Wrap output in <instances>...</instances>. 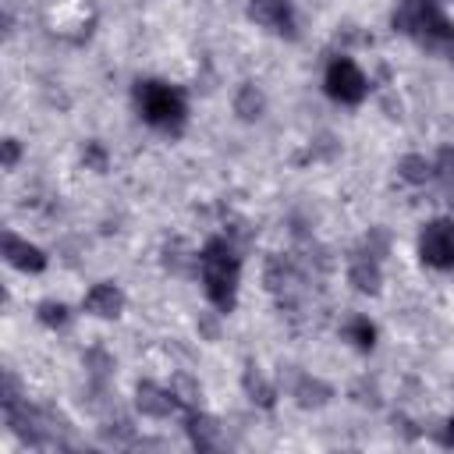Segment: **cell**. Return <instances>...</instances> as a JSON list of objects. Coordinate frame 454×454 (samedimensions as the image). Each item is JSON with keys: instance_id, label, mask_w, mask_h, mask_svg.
<instances>
[{"instance_id": "6da1fadb", "label": "cell", "mask_w": 454, "mask_h": 454, "mask_svg": "<svg viewBox=\"0 0 454 454\" xmlns=\"http://www.w3.org/2000/svg\"><path fill=\"white\" fill-rule=\"evenodd\" d=\"M195 277L202 284L206 301L216 312L231 316L238 305V294H241V245L227 231L206 238L199 248V273Z\"/></svg>"}, {"instance_id": "7a4b0ae2", "label": "cell", "mask_w": 454, "mask_h": 454, "mask_svg": "<svg viewBox=\"0 0 454 454\" xmlns=\"http://www.w3.org/2000/svg\"><path fill=\"white\" fill-rule=\"evenodd\" d=\"M131 103H135L138 121L160 135L177 138L188 128V96L181 85L167 78H138L131 85Z\"/></svg>"}, {"instance_id": "3957f363", "label": "cell", "mask_w": 454, "mask_h": 454, "mask_svg": "<svg viewBox=\"0 0 454 454\" xmlns=\"http://www.w3.org/2000/svg\"><path fill=\"white\" fill-rule=\"evenodd\" d=\"M390 28L426 50L454 53V18L447 14L443 0H397Z\"/></svg>"}, {"instance_id": "277c9868", "label": "cell", "mask_w": 454, "mask_h": 454, "mask_svg": "<svg viewBox=\"0 0 454 454\" xmlns=\"http://www.w3.org/2000/svg\"><path fill=\"white\" fill-rule=\"evenodd\" d=\"M323 92L340 103V106H362L365 96H369V78L365 71L348 57V53H337L326 60V71H323Z\"/></svg>"}, {"instance_id": "5b68a950", "label": "cell", "mask_w": 454, "mask_h": 454, "mask_svg": "<svg viewBox=\"0 0 454 454\" xmlns=\"http://www.w3.org/2000/svg\"><path fill=\"white\" fill-rule=\"evenodd\" d=\"M415 255L422 266H429L436 273L454 270V220L450 216L426 220L419 238H415Z\"/></svg>"}, {"instance_id": "8992f818", "label": "cell", "mask_w": 454, "mask_h": 454, "mask_svg": "<svg viewBox=\"0 0 454 454\" xmlns=\"http://www.w3.org/2000/svg\"><path fill=\"white\" fill-rule=\"evenodd\" d=\"M245 18L255 28H262L277 39H287V43L301 39V21H298V4L294 0H248Z\"/></svg>"}, {"instance_id": "52a82bcc", "label": "cell", "mask_w": 454, "mask_h": 454, "mask_svg": "<svg viewBox=\"0 0 454 454\" xmlns=\"http://www.w3.org/2000/svg\"><path fill=\"white\" fill-rule=\"evenodd\" d=\"M262 284H266V291L277 298L280 309H294V305L301 301V294H305V273H301L298 262L287 259V255H270V259H266V266H262Z\"/></svg>"}, {"instance_id": "ba28073f", "label": "cell", "mask_w": 454, "mask_h": 454, "mask_svg": "<svg viewBox=\"0 0 454 454\" xmlns=\"http://www.w3.org/2000/svg\"><path fill=\"white\" fill-rule=\"evenodd\" d=\"M135 411L142 419H153V422H167V419H177L188 411V404L174 394L170 383H156V380H138L135 383Z\"/></svg>"}, {"instance_id": "9c48e42d", "label": "cell", "mask_w": 454, "mask_h": 454, "mask_svg": "<svg viewBox=\"0 0 454 454\" xmlns=\"http://www.w3.org/2000/svg\"><path fill=\"white\" fill-rule=\"evenodd\" d=\"M287 394H291V401H294L298 408H305V411H319V408H326V404L337 397L333 383H326V380H323V376H316V372L294 369V365H291Z\"/></svg>"}, {"instance_id": "30bf717a", "label": "cell", "mask_w": 454, "mask_h": 454, "mask_svg": "<svg viewBox=\"0 0 454 454\" xmlns=\"http://www.w3.org/2000/svg\"><path fill=\"white\" fill-rule=\"evenodd\" d=\"M128 305V294L117 280H96L85 294H82V312L96 316V319H121Z\"/></svg>"}, {"instance_id": "8fae6325", "label": "cell", "mask_w": 454, "mask_h": 454, "mask_svg": "<svg viewBox=\"0 0 454 454\" xmlns=\"http://www.w3.org/2000/svg\"><path fill=\"white\" fill-rule=\"evenodd\" d=\"M4 262L18 273H43L50 266V255L35 241H28V238H21L18 231L7 227L4 231Z\"/></svg>"}, {"instance_id": "7c38bea8", "label": "cell", "mask_w": 454, "mask_h": 454, "mask_svg": "<svg viewBox=\"0 0 454 454\" xmlns=\"http://www.w3.org/2000/svg\"><path fill=\"white\" fill-rule=\"evenodd\" d=\"M344 277H348L351 291H358L365 298H376L383 291V262H376V259H369V255H362L355 248H351V255L344 262Z\"/></svg>"}, {"instance_id": "4fadbf2b", "label": "cell", "mask_w": 454, "mask_h": 454, "mask_svg": "<svg viewBox=\"0 0 454 454\" xmlns=\"http://www.w3.org/2000/svg\"><path fill=\"white\" fill-rule=\"evenodd\" d=\"M241 394L255 404V408H273L277 404V397H280V387H277V380L255 362V358H245V369H241Z\"/></svg>"}, {"instance_id": "5bb4252c", "label": "cell", "mask_w": 454, "mask_h": 454, "mask_svg": "<svg viewBox=\"0 0 454 454\" xmlns=\"http://www.w3.org/2000/svg\"><path fill=\"white\" fill-rule=\"evenodd\" d=\"M184 433H188V443L195 447V450H220L223 447V426H220V419H213L209 411H202V408H188L184 415Z\"/></svg>"}, {"instance_id": "9a60e30c", "label": "cell", "mask_w": 454, "mask_h": 454, "mask_svg": "<svg viewBox=\"0 0 454 454\" xmlns=\"http://www.w3.org/2000/svg\"><path fill=\"white\" fill-rule=\"evenodd\" d=\"M231 110H234L238 121L255 124V121H262L266 110H270V96H266V89H262L259 82L245 78V82H238V89L231 92Z\"/></svg>"}, {"instance_id": "2e32d148", "label": "cell", "mask_w": 454, "mask_h": 454, "mask_svg": "<svg viewBox=\"0 0 454 454\" xmlns=\"http://www.w3.org/2000/svg\"><path fill=\"white\" fill-rule=\"evenodd\" d=\"M394 174H397V181H404L411 188H422V184L436 181V163L426 153H404V156H397Z\"/></svg>"}, {"instance_id": "e0dca14e", "label": "cell", "mask_w": 454, "mask_h": 454, "mask_svg": "<svg viewBox=\"0 0 454 454\" xmlns=\"http://www.w3.org/2000/svg\"><path fill=\"white\" fill-rule=\"evenodd\" d=\"M340 337L355 348V351H372L376 348V340H380V330H376V323L365 316V312H351L344 323H340Z\"/></svg>"}, {"instance_id": "ac0fdd59", "label": "cell", "mask_w": 454, "mask_h": 454, "mask_svg": "<svg viewBox=\"0 0 454 454\" xmlns=\"http://www.w3.org/2000/svg\"><path fill=\"white\" fill-rule=\"evenodd\" d=\"M82 369H85V380H92V383H110L114 372H117V358H114L106 348L92 344V348L82 351Z\"/></svg>"}, {"instance_id": "d6986e66", "label": "cell", "mask_w": 454, "mask_h": 454, "mask_svg": "<svg viewBox=\"0 0 454 454\" xmlns=\"http://www.w3.org/2000/svg\"><path fill=\"white\" fill-rule=\"evenodd\" d=\"M390 248H394V238H390V231H387L383 223H372V227L362 234V241L355 245V252H362V255H369V259H376V262H383V259L390 255Z\"/></svg>"}, {"instance_id": "ffe728a7", "label": "cell", "mask_w": 454, "mask_h": 454, "mask_svg": "<svg viewBox=\"0 0 454 454\" xmlns=\"http://www.w3.org/2000/svg\"><path fill=\"white\" fill-rule=\"evenodd\" d=\"M163 270L177 273V277H188V273H199V252H188L181 248V241H170L163 245V255H160Z\"/></svg>"}, {"instance_id": "44dd1931", "label": "cell", "mask_w": 454, "mask_h": 454, "mask_svg": "<svg viewBox=\"0 0 454 454\" xmlns=\"http://www.w3.org/2000/svg\"><path fill=\"white\" fill-rule=\"evenodd\" d=\"M35 319H39L46 330H64V326H71L74 312H71V305L60 301V298H43V301L35 305Z\"/></svg>"}, {"instance_id": "7402d4cb", "label": "cell", "mask_w": 454, "mask_h": 454, "mask_svg": "<svg viewBox=\"0 0 454 454\" xmlns=\"http://www.w3.org/2000/svg\"><path fill=\"white\" fill-rule=\"evenodd\" d=\"M340 153H344V145H340V138L333 131H319L305 145V160H312V163H333Z\"/></svg>"}, {"instance_id": "603a6c76", "label": "cell", "mask_w": 454, "mask_h": 454, "mask_svg": "<svg viewBox=\"0 0 454 454\" xmlns=\"http://www.w3.org/2000/svg\"><path fill=\"white\" fill-rule=\"evenodd\" d=\"M99 433H103L106 443H117V447L135 443V426H131L128 415H106V422L99 426Z\"/></svg>"}, {"instance_id": "cb8c5ba5", "label": "cell", "mask_w": 454, "mask_h": 454, "mask_svg": "<svg viewBox=\"0 0 454 454\" xmlns=\"http://www.w3.org/2000/svg\"><path fill=\"white\" fill-rule=\"evenodd\" d=\"M82 163H85V170H92V174H106V170H110V153H106V145H103L99 138H89V142L82 145Z\"/></svg>"}, {"instance_id": "d4e9b609", "label": "cell", "mask_w": 454, "mask_h": 454, "mask_svg": "<svg viewBox=\"0 0 454 454\" xmlns=\"http://www.w3.org/2000/svg\"><path fill=\"white\" fill-rule=\"evenodd\" d=\"M433 163H436V181H443V184L454 192V145H443V149L433 156Z\"/></svg>"}, {"instance_id": "484cf974", "label": "cell", "mask_w": 454, "mask_h": 454, "mask_svg": "<svg viewBox=\"0 0 454 454\" xmlns=\"http://www.w3.org/2000/svg\"><path fill=\"white\" fill-rule=\"evenodd\" d=\"M220 316H223V312H216V309L209 305V312H202V316L195 319V330H199V337H206V340H216V333H220Z\"/></svg>"}, {"instance_id": "4316f807", "label": "cell", "mask_w": 454, "mask_h": 454, "mask_svg": "<svg viewBox=\"0 0 454 454\" xmlns=\"http://www.w3.org/2000/svg\"><path fill=\"white\" fill-rule=\"evenodd\" d=\"M0 163H4V170H14V167L21 163V142H18V138L7 135V138L0 142Z\"/></svg>"}, {"instance_id": "83f0119b", "label": "cell", "mask_w": 454, "mask_h": 454, "mask_svg": "<svg viewBox=\"0 0 454 454\" xmlns=\"http://www.w3.org/2000/svg\"><path fill=\"white\" fill-rule=\"evenodd\" d=\"M440 443H443V447H454V415L447 419V426H443V436H440Z\"/></svg>"}]
</instances>
